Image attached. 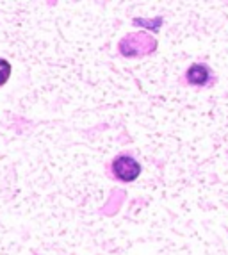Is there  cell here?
<instances>
[{"instance_id":"obj_1","label":"cell","mask_w":228,"mask_h":255,"mask_svg":"<svg viewBox=\"0 0 228 255\" xmlns=\"http://www.w3.org/2000/svg\"><path fill=\"white\" fill-rule=\"evenodd\" d=\"M141 164L130 153H119L111 162V173L118 182H134L139 179L141 175Z\"/></svg>"},{"instance_id":"obj_2","label":"cell","mask_w":228,"mask_h":255,"mask_svg":"<svg viewBox=\"0 0 228 255\" xmlns=\"http://www.w3.org/2000/svg\"><path fill=\"white\" fill-rule=\"evenodd\" d=\"M123 41L127 43H134V47L130 48H125L121 50L123 55H127V57H134V55H141V54H152V50H155V47H150V41H155L152 36L144 34V32H137V34H128L125 36Z\"/></svg>"},{"instance_id":"obj_3","label":"cell","mask_w":228,"mask_h":255,"mask_svg":"<svg viewBox=\"0 0 228 255\" xmlns=\"http://www.w3.org/2000/svg\"><path fill=\"white\" fill-rule=\"evenodd\" d=\"M186 81L187 84L196 86V88H203L212 81V72L209 68V64L205 63H195L191 64L186 72Z\"/></svg>"},{"instance_id":"obj_4","label":"cell","mask_w":228,"mask_h":255,"mask_svg":"<svg viewBox=\"0 0 228 255\" xmlns=\"http://www.w3.org/2000/svg\"><path fill=\"white\" fill-rule=\"evenodd\" d=\"M9 77H11V63L0 57V88L9 81Z\"/></svg>"}]
</instances>
